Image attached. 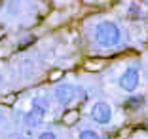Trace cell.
Masks as SVG:
<instances>
[{"mask_svg": "<svg viewBox=\"0 0 148 139\" xmlns=\"http://www.w3.org/2000/svg\"><path fill=\"white\" fill-rule=\"evenodd\" d=\"M122 29L120 25L110 19L99 21L95 27V42L99 44L101 48H116L122 44Z\"/></svg>", "mask_w": 148, "mask_h": 139, "instance_id": "1", "label": "cell"}, {"mask_svg": "<svg viewBox=\"0 0 148 139\" xmlns=\"http://www.w3.org/2000/svg\"><path fill=\"white\" fill-rule=\"evenodd\" d=\"M139 84H140V71L137 65H129L118 78V86L123 91H127V93L135 91L139 88Z\"/></svg>", "mask_w": 148, "mask_h": 139, "instance_id": "2", "label": "cell"}, {"mask_svg": "<svg viewBox=\"0 0 148 139\" xmlns=\"http://www.w3.org/2000/svg\"><path fill=\"white\" fill-rule=\"evenodd\" d=\"M53 97H55V101L59 105H63V107H69V105L74 103V99L78 97V88L72 86V84H57L55 88H53Z\"/></svg>", "mask_w": 148, "mask_h": 139, "instance_id": "3", "label": "cell"}, {"mask_svg": "<svg viewBox=\"0 0 148 139\" xmlns=\"http://www.w3.org/2000/svg\"><path fill=\"white\" fill-rule=\"evenodd\" d=\"M91 120L95 124H101V126H106L112 120V107H110L106 101H95L91 105Z\"/></svg>", "mask_w": 148, "mask_h": 139, "instance_id": "4", "label": "cell"}, {"mask_svg": "<svg viewBox=\"0 0 148 139\" xmlns=\"http://www.w3.org/2000/svg\"><path fill=\"white\" fill-rule=\"evenodd\" d=\"M23 122H25V126L29 128V130H34V128H40L44 122V114H40L38 111L31 109L27 111L25 114H23Z\"/></svg>", "mask_w": 148, "mask_h": 139, "instance_id": "5", "label": "cell"}, {"mask_svg": "<svg viewBox=\"0 0 148 139\" xmlns=\"http://www.w3.org/2000/svg\"><path fill=\"white\" fill-rule=\"evenodd\" d=\"M32 107L31 109H34V111H38L40 114H48V111H49V97L46 95V93H36L34 97H32Z\"/></svg>", "mask_w": 148, "mask_h": 139, "instance_id": "6", "label": "cell"}, {"mask_svg": "<svg viewBox=\"0 0 148 139\" xmlns=\"http://www.w3.org/2000/svg\"><path fill=\"white\" fill-rule=\"evenodd\" d=\"M78 139H101V133L93 128H84L78 133Z\"/></svg>", "mask_w": 148, "mask_h": 139, "instance_id": "7", "label": "cell"}, {"mask_svg": "<svg viewBox=\"0 0 148 139\" xmlns=\"http://www.w3.org/2000/svg\"><path fill=\"white\" fill-rule=\"evenodd\" d=\"M36 139H57V133L51 131V130H44V131H40V133L36 135Z\"/></svg>", "mask_w": 148, "mask_h": 139, "instance_id": "8", "label": "cell"}]
</instances>
